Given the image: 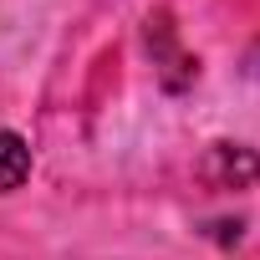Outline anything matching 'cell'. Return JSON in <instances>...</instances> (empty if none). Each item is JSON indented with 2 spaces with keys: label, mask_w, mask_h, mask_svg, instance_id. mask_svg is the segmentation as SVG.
Returning <instances> with one entry per match:
<instances>
[{
  "label": "cell",
  "mask_w": 260,
  "mask_h": 260,
  "mask_svg": "<svg viewBox=\"0 0 260 260\" xmlns=\"http://www.w3.org/2000/svg\"><path fill=\"white\" fill-rule=\"evenodd\" d=\"M26 174H31V148H26V138L0 133V194L21 189V184H26Z\"/></svg>",
  "instance_id": "obj_1"
}]
</instances>
